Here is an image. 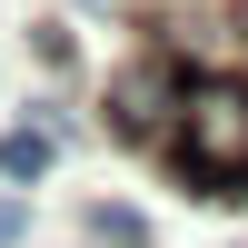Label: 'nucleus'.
I'll return each instance as SVG.
<instances>
[{
	"label": "nucleus",
	"mask_w": 248,
	"mask_h": 248,
	"mask_svg": "<svg viewBox=\"0 0 248 248\" xmlns=\"http://www.w3.org/2000/svg\"><path fill=\"white\" fill-rule=\"evenodd\" d=\"M189 90H199V70L169 50V40L139 50V60H119V70H109V99H99V109H109V139H119V149H139V159H159V149L179 139Z\"/></svg>",
	"instance_id": "obj_1"
},
{
	"label": "nucleus",
	"mask_w": 248,
	"mask_h": 248,
	"mask_svg": "<svg viewBox=\"0 0 248 248\" xmlns=\"http://www.w3.org/2000/svg\"><path fill=\"white\" fill-rule=\"evenodd\" d=\"M50 159H60V129H50V119L0 129V179H10V189H40V179H50Z\"/></svg>",
	"instance_id": "obj_2"
},
{
	"label": "nucleus",
	"mask_w": 248,
	"mask_h": 248,
	"mask_svg": "<svg viewBox=\"0 0 248 248\" xmlns=\"http://www.w3.org/2000/svg\"><path fill=\"white\" fill-rule=\"evenodd\" d=\"M79 229H90V248H149V218L119 209V199H90V209H79Z\"/></svg>",
	"instance_id": "obj_3"
},
{
	"label": "nucleus",
	"mask_w": 248,
	"mask_h": 248,
	"mask_svg": "<svg viewBox=\"0 0 248 248\" xmlns=\"http://www.w3.org/2000/svg\"><path fill=\"white\" fill-rule=\"evenodd\" d=\"M30 238V209H20V199H0V248H20Z\"/></svg>",
	"instance_id": "obj_4"
}]
</instances>
